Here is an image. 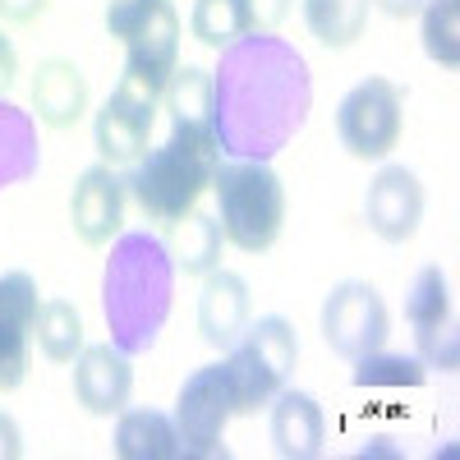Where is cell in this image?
I'll return each instance as SVG.
<instances>
[{"instance_id": "6da1fadb", "label": "cell", "mask_w": 460, "mask_h": 460, "mask_svg": "<svg viewBox=\"0 0 460 460\" xmlns=\"http://www.w3.org/2000/svg\"><path fill=\"white\" fill-rule=\"evenodd\" d=\"M314 79L286 37L249 32L221 51L212 69V129L221 152L240 162H272L304 129Z\"/></svg>"}, {"instance_id": "7a4b0ae2", "label": "cell", "mask_w": 460, "mask_h": 460, "mask_svg": "<svg viewBox=\"0 0 460 460\" xmlns=\"http://www.w3.org/2000/svg\"><path fill=\"white\" fill-rule=\"evenodd\" d=\"M175 304V262L166 244L147 230H125L111 240V258L102 272V314L111 345L134 355H147L157 345Z\"/></svg>"}, {"instance_id": "3957f363", "label": "cell", "mask_w": 460, "mask_h": 460, "mask_svg": "<svg viewBox=\"0 0 460 460\" xmlns=\"http://www.w3.org/2000/svg\"><path fill=\"white\" fill-rule=\"evenodd\" d=\"M221 166V143L217 129L203 125H171V138L138 157V166L125 180V194L143 208L147 221H180L199 208L203 189L212 184Z\"/></svg>"}, {"instance_id": "277c9868", "label": "cell", "mask_w": 460, "mask_h": 460, "mask_svg": "<svg viewBox=\"0 0 460 460\" xmlns=\"http://www.w3.org/2000/svg\"><path fill=\"white\" fill-rule=\"evenodd\" d=\"M217 189V221L221 235L244 249V253H262L272 249L286 221V189L281 175L267 162H221L212 175Z\"/></svg>"}, {"instance_id": "5b68a950", "label": "cell", "mask_w": 460, "mask_h": 460, "mask_svg": "<svg viewBox=\"0 0 460 460\" xmlns=\"http://www.w3.org/2000/svg\"><path fill=\"white\" fill-rule=\"evenodd\" d=\"M221 364L230 377V392H235V414H258L290 382L299 364V336L277 314L258 318L235 336V345H230V355Z\"/></svg>"}, {"instance_id": "8992f818", "label": "cell", "mask_w": 460, "mask_h": 460, "mask_svg": "<svg viewBox=\"0 0 460 460\" xmlns=\"http://www.w3.org/2000/svg\"><path fill=\"white\" fill-rule=\"evenodd\" d=\"M106 32L120 37L129 79L162 97L171 74L180 69V14L171 0H111Z\"/></svg>"}, {"instance_id": "52a82bcc", "label": "cell", "mask_w": 460, "mask_h": 460, "mask_svg": "<svg viewBox=\"0 0 460 460\" xmlns=\"http://www.w3.org/2000/svg\"><path fill=\"white\" fill-rule=\"evenodd\" d=\"M401 88L387 79H364L359 88L345 93L341 111H336V138L341 147L359 162H382L387 152L401 143Z\"/></svg>"}, {"instance_id": "ba28073f", "label": "cell", "mask_w": 460, "mask_h": 460, "mask_svg": "<svg viewBox=\"0 0 460 460\" xmlns=\"http://www.w3.org/2000/svg\"><path fill=\"white\" fill-rule=\"evenodd\" d=\"M235 419V392H230L226 364H208L180 387L175 401V429L184 451L199 460H226V424Z\"/></svg>"}, {"instance_id": "9c48e42d", "label": "cell", "mask_w": 460, "mask_h": 460, "mask_svg": "<svg viewBox=\"0 0 460 460\" xmlns=\"http://www.w3.org/2000/svg\"><path fill=\"white\" fill-rule=\"evenodd\" d=\"M392 318H387V304L368 281H341L327 304H323V341L332 345V355L341 359H364L373 350L387 345Z\"/></svg>"}, {"instance_id": "30bf717a", "label": "cell", "mask_w": 460, "mask_h": 460, "mask_svg": "<svg viewBox=\"0 0 460 460\" xmlns=\"http://www.w3.org/2000/svg\"><path fill=\"white\" fill-rule=\"evenodd\" d=\"M152 125H157V93L143 88L138 79H120L106 97V106L97 111L93 120V138H97V152L106 166H129L147 152V138H152Z\"/></svg>"}, {"instance_id": "8fae6325", "label": "cell", "mask_w": 460, "mask_h": 460, "mask_svg": "<svg viewBox=\"0 0 460 460\" xmlns=\"http://www.w3.org/2000/svg\"><path fill=\"white\" fill-rule=\"evenodd\" d=\"M405 318L414 332V350L429 368L456 373L460 364V341H456V309H451V286L442 277V267H424L410 286Z\"/></svg>"}, {"instance_id": "7c38bea8", "label": "cell", "mask_w": 460, "mask_h": 460, "mask_svg": "<svg viewBox=\"0 0 460 460\" xmlns=\"http://www.w3.org/2000/svg\"><path fill=\"white\" fill-rule=\"evenodd\" d=\"M37 281L28 272L0 277V392H14L28 377L32 327H37Z\"/></svg>"}, {"instance_id": "4fadbf2b", "label": "cell", "mask_w": 460, "mask_h": 460, "mask_svg": "<svg viewBox=\"0 0 460 460\" xmlns=\"http://www.w3.org/2000/svg\"><path fill=\"white\" fill-rule=\"evenodd\" d=\"M364 217L377 240L405 244L419 230V217H424V184H419V175L410 166H382L368 184Z\"/></svg>"}, {"instance_id": "5bb4252c", "label": "cell", "mask_w": 460, "mask_h": 460, "mask_svg": "<svg viewBox=\"0 0 460 460\" xmlns=\"http://www.w3.org/2000/svg\"><path fill=\"white\" fill-rule=\"evenodd\" d=\"M69 221L79 230V240L102 249L120 235V221H125V180L115 175L106 162L88 166L74 184V199H69Z\"/></svg>"}, {"instance_id": "9a60e30c", "label": "cell", "mask_w": 460, "mask_h": 460, "mask_svg": "<svg viewBox=\"0 0 460 460\" xmlns=\"http://www.w3.org/2000/svg\"><path fill=\"white\" fill-rule=\"evenodd\" d=\"M134 392V368L129 355L115 345H84L74 359V396L88 414H120Z\"/></svg>"}, {"instance_id": "2e32d148", "label": "cell", "mask_w": 460, "mask_h": 460, "mask_svg": "<svg viewBox=\"0 0 460 460\" xmlns=\"http://www.w3.org/2000/svg\"><path fill=\"white\" fill-rule=\"evenodd\" d=\"M267 429H272V447H277L281 460H314L327 447V419H323V410L309 392L281 387L272 396V419H267Z\"/></svg>"}, {"instance_id": "e0dca14e", "label": "cell", "mask_w": 460, "mask_h": 460, "mask_svg": "<svg viewBox=\"0 0 460 460\" xmlns=\"http://www.w3.org/2000/svg\"><path fill=\"white\" fill-rule=\"evenodd\" d=\"M249 327V286L244 277L212 267L203 277V295H199V332L212 350H230L235 336Z\"/></svg>"}, {"instance_id": "ac0fdd59", "label": "cell", "mask_w": 460, "mask_h": 460, "mask_svg": "<svg viewBox=\"0 0 460 460\" xmlns=\"http://www.w3.org/2000/svg\"><path fill=\"white\" fill-rule=\"evenodd\" d=\"M32 106L37 120L51 129H69L84 120L88 111V79L74 60H42L32 74Z\"/></svg>"}, {"instance_id": "d6986e66", "label": "cell", "mask_w": 460, "mask_h": 460, "mask_svg": "<svg viewBox=\"0 0 460 460\" xmlns=\"http://www.w3.org/2000/svg\"><path fill=\"white\" fill-rule=\"evenodd\" d=\"M115 456L120 460H184V438L175 419L162 410H120L115 424Z\"/></svg>"}, {"instance_id": "ffe728a7", "label": "cell", "mask_w": 460, "mask_h": 460, "mask_svg": "<svg viewBox=\"0 0 460 460\" xmlns=\"http://www.w3.org/2000/svg\"><path fill=\"white\" fill-rule=\"evenodd\" d=\"M166 253H171V262H175V272H184V277H208L212 267H221V244H226V235H221V221L217 217H203V212H189V217H180V221H171L166 226Z\"/></svg>"}, {"instance_id": "44dd1931", "label": "cell", "mask_w": 460, "mask_h": 460, "mask_svg": "<svg viewBox=\"0 0 460 460\" xmlns=\"http://www.w3.org/2000/svg\"><path fill=\"white\" fill-rule=\"evenodd\" d=\"M37 162H42L37 120L28 111H19L14 102L0 97V189L23 184L28 175H37Z\"/></svg>"}, {"instance_id": "7402d4cb", "label": "cell", "mask_w": 460, "mask_h": 460, "mask_svg": "<svg viewBox=\"0 0 460 460\" xmlns=\"http://www.w3.org/2000/svg\"><path fill=\"white\" fill-rule=\"evenodd\" d=\"M373 0H304V28H309L323 47L345 51L364 37Z\"/></svg>"}, {"instance_id": "603a6c76", "label": "cell", "mask_w": 460, "mask_h": 460, "mask_svg": "<svg viewBox=\"0 0 460 460\" xmlns=\"http://www.w3.org/2000/svg\"><path fill=\"white\" fill-rule=\"evenodd\" d=\"M32 336H37V345H42V355L51 364H74L84 350V318L69 299H47L42 309H37Z\"/></svg>"}, {"instance_id": "cb8c5ba5", "label": "cell", "mask_w": 460, "mask_h": 460, "mask_svg": "<svg viewBox=\"0 0 460 460\" xmlns=\"http://www.w3.org/2000/svg\"><path fill=\"white\" fill-rule=\"evenodd\" d=\"M166 93V111H171V125H203L212 129V74L199 65H184L171 74Z\"/></svg>"}, {"instance_id": "d4e9b609", "label": "cell", "mask_w": 460, "mask_h": 460, "mask_svg": "<svg viewBox=\"0 0 460 460\" xmlns=\"http://www.w3.org/2000/svg\"><path fill=\"white\" fill-rule=\"evenodd\" d=\"M189 32L199 37L203 47L226 51L230 42L249 37V10L244 0H194V14H189Z\"/></svg>"}, {"instance_id": "484cf974", "label": "cell", "mask_w": 460, "mask_h": 460, "mask_svg": "<svg viewBox=\"0 0 460 460\" xmlns=\"http://www.w3.org/2000/svg\"><path fill=\"white\" fill-rule=\"evenodd\" d=\"M424 51L429 60L456 69L460 65V0H424Z\"/></svg>"}, {"instance_id": "4316f807", "label": "cell", "mask_w": 460, "mask_h": 460, "mask_svg": "<svg viewBox=\"0 0 460 460\" xmlns=\"http://www.w3.org/2000/svg\"><path fill=\"white\" fill-rule=\"evenodd\" d=\"M429 377V364L424 359H405V355H364L355 359V387H419Z\"/></svg>"}, {"instance_id": "83f0119b", "label": "cell", "mask_w": 460, "mask_h": 460, "mask_svg": "<svg viewBox=\"0 0 460 460\" xmlns=\"http://www.w3.org/2000/svg\"><path fill=\"white\" fill-rule=\"evenodd\" d=\"M244 10H249V28L253 32H272L295 10V0H244Z\"/></svg>"}, {"instance_id": "f1b7e54d", "label": "cell", "mask_w": 460, "mask_h": 460, "mask_svg": "<svg viewBox=\"0 0 460 460\" xmlns=\"http://www.w3.org/2000/svg\"><path fill=\"white\" fill-rule=\"evenodd\" d=\"M51 0H0V19H10V23H32V19H42L47 14Z\"/></svg>"}, {"instance_id": "f546056e", "label": "cell", "mask_w": 460, "mask_h": 460, "mask_svg": "<svg viewBox=\"0 0 460 460\" xmlns=\"http://www.w3.org/2000/svg\"><path fill=\"white\" fill-rule=\"evenodd\" d=\"M23 456V433L14 424V414L0 410V460H19Z\"/></svg>"}, {"instance_id": "4dcf8cb0", "label": "cell", "mask_w": 460, "mask_h": 460, "mask_svg": "<svg viewBox=\"0 0 460 460\" xmlns=\"http://www.w3.org/2000/svg\"><path fill=\"white\" fill-rule=\"evenodd\" d=\"M14 74H19V56H14V47H10V37L0 32V97L14 88Z\"/></svg>"}, {"instance_id": "1f68e13d", "label": "cell", "mask_w": 460, "mask_h": 460, "mask_svg": "<svg viewBox=\"0 0 460 460\" xmlns=\"http://www.w3.org/2000/svg\"><path fill=\"white\" fill-rule=\"evenodd\" d=\"M373 5H377L382 14H392V19H410V14L424 10V0H373Z\"/></svg>"}]
</instances>
